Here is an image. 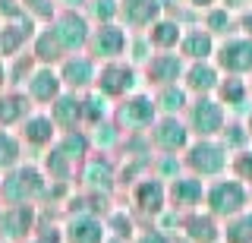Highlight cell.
Segmentation results:
<instances>
[{
    "instance_id": "obj_1",
    "label": "cell",
    "mask_w": 252,
    "mask_h": 243,
    "mask_svg": "<svg viewBox=\"0 0 252 243\" xmlns=\"http://www.w3.org/2000/svg\"><path fill=\"white\" fill-rule=\"evenodd\" d=\"M220 64L227 69H252V41H230L220 51Z\"/></svg>"
},
{
    "instance_id": "obj_2",
    "label": "cell",
    "mask_w": 252,
    "mask_h": 243,
    "mask_svg": "<svg viewBox=\"0 0 252 243\" xmlns=\"http://www.w3.org/2000/svg\"><path fill=\"white\" fill-rule=\"evenodd\" d=\"M211 206H215V211H236L243 206L240 183H218L211 190Z\"/></svg>"
},
{
    "instance_id": "obj_3",
    "label": "cell",
    "mask_w": 252,
    "mask_h": 243,
    "mask_svg": "<svg viewBox=\"0 0 252 243\" xmlns=\"http://www.w3.org/2000/svg\"><path fill=\"white\" fill-rule=\"evenodd\" d=\"M192 164L199 171H205V174H215V171L224 168V155H220L218 145H199L192 152Z\"/></svg>"
},
{
    "instance_id": "obj_4",
    "label": "cell",
    "mask_w": 252,
    "mask_h": 243,
    "mask_svg": "<svg viewBox=\"0 0 252 243\" xmlns=\"http://www.w3.org/2000/svg\"><path fill=\"white\" fill-rule=\"evenodd\" d=\"M129 82H132V73H129L126 67H107L104 73H101V89L110 92V95L129 89Z\"/></svg>"
},
{
    "instance_id": "obj_5",
    "label": "cell",
    "mask_w": 252,
    "mask_h": 243,
    "mask_svg": "<svg viewBox=\"0 0 252 243\" xmlns=\"http://www.w3.org/2000/svg\"><path fill=\"white\" fill-rule=\"evenodd\" d=\"M123 48V32L114 26H104L98 32V38H94V51L98 54H107V57H114V54H120Z\"/></svg>"
},
{
    "instance_id": "obj_6",
    "label": "cell",
    "mask_w": 252,
    "mask_h": 243,
    "mask_svg": "<svg viewBox=\"0 0 252 243\" xmlns=\"http://www.w3.org/2000/svg\"><path fill=\"white\" fill-rule=\"evenodd\" d=\"M195 127H199V133H215L220 127V107L211 104V101H199V107H195Z\"/></svg>"
},
{
    "instance_id": "obj_7",
    "label": "cell",
    "mask_w": 252,
    "mask_h": 243,
    "mask_svg": "<svg viewBox=\"0 0 252 243\" xmlns=\"http://www.w3.org/2000/svg\"><path fill=\"white\" fill-rule=\"evenodd\" d=\"M57 38H60L63 44H69V48H73V44H79L85 38V22L82 19H73V16L63 19L60 29H57Z\"/></svg>"
},
{
    "instance_id": "obj_8",
    "label": "cell",
    "mask_w": 252,
    "mask_h": 243,
    "mask_svg": "<svg viewBox=\"0 0 252 243\" xmlns=\"http://www.w3.org/2000/svg\"><path fill=\"white\" fill-rule=\"evenodd\" d=\"M158 142L167 145V148H180V145L186 142V133H183V127H180V123L167 120V123H161V130H158Z\"/></svg>"
},
{
    "instance_id": "obj_9",
    "label": "cell",
    "mask_w": 252,
    "mask_h": 243,
    "mask_svg": "<svg viewBox=\"0 0 252 243\" xmlns=\"http://www.w3.org/2000/svg\"><path fill=\"white\" fill-rule=\"evenodd\" d=\"M123 117L129 123H148V120H152V104H148L145 98H136V101H129V104H126Z\"/></svg>"
},
{
    "instance_id": "obj_10",
    "label": "cell",
    "mask_w": 252,
    "mask_h": 243,
    "mask_svg": "<svg viewBox=\"0 0 252 243\" xmlns=\"http://www.w3.org/2000/svg\"><path fill=\"white\" fill-rule=\"evenodd\" d=\"M227 240L230 243H249L252 240V215H246L243 221H236L227 227Z\"/></svg>"
},
{
    "instance_id": "obj_11",
    "label": "cell",
    "mask_w": 252,
    "mask_h": 243,
    "mask_svg": "<svg viewBox=\"0 0 252 243\" xmlns=\"http://www.w3.org/2000/svg\"><path fill=\"white\" fill-rule=\"evenodd\" d=\"M73 240L76 243H98L101 240V227L92 224V221H79L73 227Z\"/></svg>"
},
{
    "instance_id": "obj_12",
    "label": "cell",
    "mask_w": 252,
    "mask_h": 243,
    "mask_svg": "<svg viewBox=\"0 0 252 243\" xmlns=\"http://www.w3.org/2000/svg\"><path fill=\"white\" fill-rule=\"evenodd\" d=\"M177 73H180V64L170 60V57H161V60L152 64V76H155V79H173Z\"/></svg>"
},
{
    "instance_id": "obj_13",
    "label": "cell",
    "mask_w": 252,
    "mask_h": 243,
    "mask_svg": "<svg viewBox=\"0 0 252 243\" xmlns=\"http://www.w3.org/2000/svg\"><path fill=\"white\" fill-rule=\"evenodd\" d=\"M126 16L132 22H145L155 16V3L152 0H145V6H136V0H126Z\"/></svg>"
},
{
    "instance_id": "obj_14",
    "label": "cell",
    "mask_w": 252,
    "mask_h": 243,
    "mask_svg": "<svg viewBox=\"0 0 252 243\" xmlns=\"http://www.w3.org/2000/svg\"><path fill=\"white\" fill-rule=\"evenodd\" d=\"M208 51H211V41H208V35L195 32V35H189V38H186V54H192V57H205Z\"/></svg>"
},
{
    "instance_id": "obj_15",
    "label": "cell",
    "mask_w": 252,
    "mask_h": 243,
    "mask_svg": "<svg viewBox=\"0 0 252 243\" xmlns=\"http://www.w3.org/2000/svg\"><path fill=\"white\" fill-rule=\"evenodd\" d=\"M89 76H92V67L85 64V60H73V64L66 67V79L73 82V85H82V82H89Z\"/></svg>"
},
{
    "instance_id": "obj_16",
    "label": "cell",
    "mask_w": 252,
    "mask_h": 243,
    "mask_svg": "<svg viewBox=\"0 0 252 243\" xmlns=\"http://www.w3.org/2000/svg\"><path fill=\"white\" fill-rule=\"evenodd\" d=\"M32 92H35L38 98H51L54 92H57V79H54V76H47V73L35 76V82H32Z\"/></svg>"
},
{
    "instance_id": "obj_17",
    "label": "cell",
    "mask_w": 252,
    "mask_h": 243,
    "mask_svg": "<svg viewBox=\"0 0 252 243\" xmlns=\"http://www.w3.org/2000/svg\"><path fill=\"white\" fill-rule=\"evenodd\" d=\"M189 85H192V89H211V85H215V73H211L208 67H195L192 73H189Z\"/></svg>"
},
{
    "instance_id": "obj_18",
    "label": "cell",
    "mask_w": 252,
    "mask_h": 243,
    "mask_svg": "<svg viewBox=\"0 0 252 243\" xmlns=\"http://www.w3.org/2000/svg\"><path fill=\"white\" fill-rule=\"evenodd\" d=\"M173 196H177V199H183V202H192V199H199V196H202V186L195 183V180H183V183H177Z\"/></svg>"
},
{
    "instance_id": "obj_19",
    "label": "cell",
    "mask_w": 252,
    "mask_h": 243,
    "mask_svg": "<svg viewBox=\"0 0 252 243\" xmlns=\"http://www.w3.org/2000/svg\"><path fill=\"white\" fill-rule=\"evenodd\" d=\"M139 199L145 202V208H158V206H161V186H158V183H145L139 190Z\"/></svg>"
},
{
    "instance_id": "obj_20",
    "label": "cell",
    "mask_w": 252,
    "mask_h": 243,
    "mask_svg": "<svg viewBox=\"0 0 252 243\" xmlns=\"http://www.w3.org/2000/svg\"><path fill=\"white\" fill-rule=\"evenodd\" d=\"M29 139H32V142H44V139H51V123H47V120H32L29 123Z\"/></svg>"
},
{
    "instance_id": "obj_21",
    "label": "cell",
    "mask_w": 252,
    "mask_h": 243,
    "mask_svg": "<svg viewBox=\"0 0 252 243\" xmlns=\"http://www.w3.org/2000/svg\"><path fill=\"white\" fill-rule=\"evenodd\" d=\"M177 26H170V22H161V26H155V41L158 44H173L177 41Z\"/></svg>"
},
{
    "instance_id": "obj_22",
    "label": "cell",
    "mask_w": 252,
    "mask_h": 243,
    "mask_svg": "<svg viewBox=\"0 0 252 243\" xmlns=\"http://www.w3.org/2000/svg\"><path fill=\"white\" fill-rule=\"evenodd\" d=\"M16 158V142L10 136H0V164H10Z\"/></svg>"
},
{
    "instance_id": "obj_23",
    "label": "cell",
    "mask_w": 252,
    "mask_h": 243,
    "mask_svg": "<svg viewBox=\"0 0 252 243\" xmlns=\"http://www.w3.org/2000/svg\"><path fill=\"white\" fill-rule=\"evenodd\" d=\"M57 117H60L63 123H73V117H79V104H76V101H60Z\"/></svg>"
},
{
    "instance_id": "obj_24",
    "label": "cell",
    "mask_w": 252,
    "mask_h": 243,
    "mask_svg": "<svg viewBox=\"0 0 252 243\" xmlns=\"http://www.w3.org/2000/svg\"><path fill=\"white\" fill-rule=\"evenodd\" d=\"M224 98H227V101H233V104H236V101H243V85H240V82L224 85Z\"/></svg>"
},
{
    "instance_id": "obj_25",
    "label": "cell",
    "mask_w": 252,
    "mask_h": 243,
    "mask_svg": "<svg viewBox=\"0 0 252 243\" xmlns=\"http://www.w3.org/2000/svg\"><path fill=\"white\" fill-rule=\"evenodd\" d=\"M16 101H0V117H3V120H13L16 114H19V107H13Z\"/></svg>"
},
{
    "instance_id": "obj_26",
    "label": "cell",
    "mask_w": 252,
    "mask_h": 243,
    "mask_svg": "<svg viewBox=\"0 0 252 243\" xmlns=\"http://www.w3.org/2000/svg\"><path fill=\"white\" fill-rule=\"evenodd\" d=\"M236 168H240V174L246 177V180H252V155H243V158H240V164H236Z\"/></svg>"
},
{
    "instance_id": "obj_27",
    "label": "cell",
    "mask_w": 252,
    "mask_h": 243,
    "mask_svg": "<svg viewBox=\"0 0 252 243\" xmlns=\"http://www.w3.org/2000/svg\"><path fill=\"white\" fill-rule=\"evenodd\" d=\"M114 0H98V6H94V13H98V16H110V13H114Z\"/></svg>"
},
{
    "instance_id": "obj_28",
    "label": "cell",
    "mask_w": 252,
    "mask_h": 243,
    "mask_svg": "<svg viewBox=\"0 0 252 243\" xmlns=\"http://www.w3.org/2000/svg\"><path fill=\"white\" fill-rule=\"evenodd\" d=\"M164 101H167L164 107H180V104H183V95H180V92H177V95H173V92H167V95H164Z\"/></svg>"
},
{
    "instance_id": "obj_29",
    "label": "cell",
    "mask_w": 252,
    "mask_h": 243,
    "mask_svg": "<svg viewBox=\"0 0 252 243\" xmlns=\"http://www.w3.org/2000/svg\"><path fill=\"white\" fill-rule=\"evenodd\" d=\"M224 22H227L224 13H215V16H211V26H224Z\"/></svg>"
},
{
    "instance_id": "obj_30",
    "label": "cell",
    "mask_w": 252,
    "mask_h": 243,
    "mask_svg": "<svg viewBox=\"0 0 252 243\" xmlns=\"http://www.w3.org/2000/svg\"><path fill=\"white\" fill-rule=\"evenodd\" d=\"M246 29H249V32H252V16H246Z\"/></svg>"
},
{
    "instance_id": "obj_31",
    "label": "cell",
    "mask_w": 252,
    "mask_h": 243,
    "mask_svg": "<svg viewBox=\"0 0 252 243\" xmlns=\"http://www.w3.org/2000/svg\"><path fill=\"white\" fill-rule=\"evenodd\" d=\"M195 3H208V0H195Z\"/></svg>"
}]
</instances>
